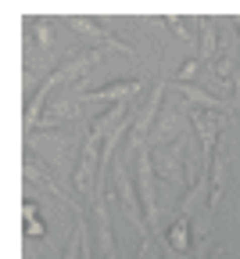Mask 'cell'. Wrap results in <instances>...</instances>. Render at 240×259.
Returning <instances> with one entry per match:
<instances>
[{
	"mask_svg": "<svg viewBox=\"0 0 240 259\" xmlns=\"http://www.w3.org/2000/svg\"><path fill=\"white\" fill-rule=\"evenodd\" d=\"M204 198H212V177H208V173H201V177L187 187L183 202H179V216H183V220H190V216L201 209V202H204Z\"/></svg>",
	"mask_w": 240,
	"mask_h": 259,
	"instance_id": "8992f818",
	"label": "cell"
},
{
	"mask_svg": "<svg viewBox=\"0 0 240 259\" xmlns=\"http://www.w3.org/2000/svg\"><path fill=\"white\" fill-rule=\"evenodd\" d=\"M197 69H201V61H194V58L183 61V65H179V72H176V83H190V76H194Z\"/></svg>",
	"mask_w": 240,
	"mask_h": 259,
	"instance_id": "9c48e42d",
	"label": "cell"
},
{
	"mask_svg": "<svg viewBox=\"0 0 240 259\" xmlns=\"http://www.w3.org/2000/svg\"><path fill=\"white\" fill-rule=\"evenodd\" d=\"M179 119H183V108H172V105H168V108L158 115L154 130H151V148L176 144V141H179Z\"/></svg>",
	"mask_w": 240,
	"mask_h": 259,
	"instance_id": "277c9868",
	"label": "cell"
},
{
	"mask_svg": "<svg viewBox=\"0 0 240 259\" xmlns=\"http://www.w3.org/2000/svg\"><path fill=\"white\" fill-rule=\"evenodd\" d=\"M219 18H208V15H201L197 18V44H201V65H215L219 61V32H215Z\"/></svg>",
	"mask_w": 240,
	"mask_h": 259,
	"instance_id": "5b68a950",
	"label": "cell"
},
{
	"mask_svg": "<svg viewBox=\"0 0 240 259\" xmlns=\"http://www.w3.org/2000/svg\"><path fill=\"white\" fill-rule=\"evenodd\" d=\"M190 126L201 141V169L208 173L212 169V155L219 151V134L226 130V112H208V108H197L190 112Z\"/></svg>",
	"mask_w": 240,
	"mask_h": 259,
	"instance_id": "6da1fadb",
	"label": "cell"
},
{
	"mask_svg": "<svg viewBox=\"0 0 240 259\" xmlns=\"http://www.w3.org/2000/svg\"><path fill=\"white\" fill-rule=\"evenodd\" d=\"M165 25H172L176 36H179L183 44H194V32H187V25H190L187 18H179V15H165Z\"/></svg>",
	"mask_w": 240,
	"mask_h": 259,
	"instance_id": "ba28073f",
	"label": "cell"
},
{
	"mask_svg": "<svg viewBox=\"0 0 240 259\" xmlns=\"http://www.w3.org/2000/svg\"><path fill=\"white\" fill-rule=\"evenodd\" d=\"M168 248H176V252H190V220L176 216V223L168 227Z\"/></svg>",
	"mask_w": 240,
	"mask_h": 259,
	"instance_id": "52a82bcc",
	"label": "cell"
},
{
	"mask_svg": "<svg viewBox=\"0 0 240 259\" xmlns=\"http://www.w3.org/2000/svg\"><path fill=\"white\" fill-rule=\"evenodd\" d=\"M144 90V79H118V83H108V87H97V90H86L79 94V101H126V97L140 94Z\"/></svg>",
	"mask_w": 240,
	"mask_h": 259,
	"instance_id": "3957f363",
	"label": "cell"
},
{
	"mask_svg": "<svg viewBox=\"0 0 240 259\" xmlns=\"http://www.w3.org/2000/svg\"><path fill=\"white\" fill-rule=\"evenodd\" d=\"M154 169L161 180L168 184H190V166L183 162V141L176 144H165V148H154Z\"/></svg>",
	"mask_w": 240,
	"mask_h": 259,
	"instance_id": "7a4b0ae2",
	"label": "cell"
}]
</instances>
